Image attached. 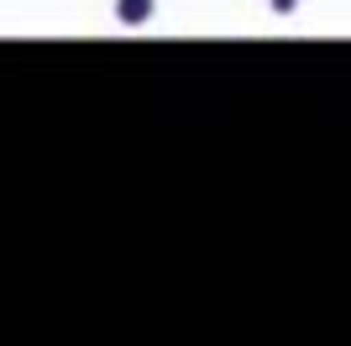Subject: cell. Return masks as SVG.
I'll use <instances>...</instances> for the list:
<instances>
[{
    "label": "cell",
    "mask_w": 351,
    "mask_h": 346,
    "mask_svg": "<svg viewBox=\"0 0 351 346\" xmlns=\"http://www.w3.org/2000/svg\"><path fill=\"white\" fill-rule=\"evenodd\" d=\"M116 16L126 27H142L147 16H152V0H116Z\"/></svg>",
    "instance_id": "6da1fadb"
}]
</instances>
